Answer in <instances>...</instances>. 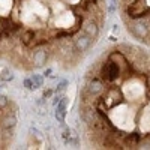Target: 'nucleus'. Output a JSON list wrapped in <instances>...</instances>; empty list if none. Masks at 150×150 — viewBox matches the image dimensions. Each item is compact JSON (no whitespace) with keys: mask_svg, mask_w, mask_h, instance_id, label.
Returning a JSON list of instances; mask_svg holds the SVG:
<instances>
[{"mask_svg":"<svg viewBox=\"0 0 150 150\" xmlns=\"http://www.w3.org/2000/svg\"><path fill=\"white\" fill-rule=\"evenodd\" d=\"M149 9H147V6L143 3V5H140V3H131L129 6H126V14L131 17V18H134V20H138L141 15H144L146 12H147Z\"/></svg>","mask_w":150,"mask_h":150,"instance_id":"nucleus-2","label":"nucleus"},{"mask_svg":"<svg viewBox=\"0 0 150 150\" xmlns=\"http://www.w3.org/2000/svg\"><path fill=\"white\" fill-rule=\"evenodd\" d=\"M138 146H143V149H150V135L146 137L144 140H141Z\"/></svg>","mask_w":150,"mask_h":150,"instance_id":"nucleus-16","label":"nucleus"},{"mask_svg":"<svg viewBox=\"0 0 150 150\" xmlns=\"http://www.w3.org/2000/svg\"><path fill=\"white\" fill-rule=\"evenodd\" d=\"M50 95H51V92H50V90H48V92H47V93H44V98H48V96H50Z\"/></svg>","mask_w":150,"mask_h":150,"instance_id":"nucleus-21","label":"nucleus"},{"mask_svg":"<svg viewBox=\"0 0 150 150\" xmlns=\"http://www.w3.org/2000/svg\"><path fill=\"white\" fill-rule=\"evenodd\" d=\"M140 141H141V137L138 134H128V135L123 137V143H125V146H128V147L138 146Z\"/></svg>","mask_w":150,"mask_h":150,"instance_id":"nucleus-7","label":"nucleus"},{"mask_svg":"<svg viewBox=\"0 0 150 150\" xmlns=\"http://www.w3.org/2000/svg\"><path fill=\"white\" fill-rule=\"evenodd\" d=\"M83 30L89 38L95 39V38L98 36V24L95 21H89V23H86V26L83 27Z\"/></svg>","mask_w":150,"mask_h":150,"instance_id":"nucleus-8","label":"nucleus"},{"mask_svg":"<svg viewBox=\"0 0 150 150\" xmlns=\"http://www.w3.org/2000/svg\"><path fill=\"white\" fill-rule=\"evenodd\" d=\"M8 105V98L6 96H0V108H5Z\"/></svg>","mask_w":150,"mask_h":150,"instance_id":"nucleus-18","label":"nucleus"},{"mask_svg":"<svg viewBox=\"0 0 150 150\" xmlns=\"http://www.w3.org/2000/svg\"><path fill=\"white\" fill-rule=\"evenodd\" d=\"M66 98H62L60 101L57 102V108H56V119L63 123L65 122V114H66Z\"/></svg>","mask_w":150,"mask_h":150,"instance_id":"nucleus-5","label":"nucleus"},{"mask_svg":"<svg viewBox=\"0 0 150 150\" xmlns=\"http://www.w3.org/2000/svg\"><path fill=\"white\" fill-rule=\"evenodd\" d=\"M62 138H63V141L68 144L69 140H71V131H69V129H65L63 132H62Z\"/></svg>","mask_w":150,"mask_h":150,"instance_id":"nucleus-15","label":"nucleus"},{"mask_svg":"<svg viewBox=\"0 0 150 150\" xmlns=\"http://www.w3.org/2000/svg\"><path fill=\"white\" fill-rule=\"evenodd\" d=\"M50 74H51V69H47V71H45V74H44V75H45V77H48V75H50Z\"/></svg>","mask_w":150,"mask_h":150,"instance_id":"nucleus-20","label":"nucleus"},{"mask_svg":"<svg viewBox=\"0 0 150 150\" xmlns=\"http://www.w3.org/2000/svg\"><path fill=\"white\" fill-rule=\"evenodd\" d=\"M138 21H140L141 24H144V26H146L147 29H150V12L147 11L144 15H141V17L138 18Z\"/></svg>","mask_w":150,"mask_h":150,"instance_id":"nucleus-12","label":"nucleus"},{"mask_svg":"<svg viewBox=\"0 0 150 150\" xmlns=\"http://www.w3.org/2000/svg\"><path fill=\"white\" fill-rule=\"evenodd\" d=\"M128 29L132 32V35H134L135 38H140V39L146 38V36H147V33H149V29L144 26V24H141L138 20H137L135 23H132Z\"/></svg>","mask_w":150,"mask_h":150,"instance_id":"nucleus-4","label":"nucleus"},{"mask_svg":"<svg viewBox=\"0 0 150 150\" xmlns=\"http://www.w3.org/2000/svg\"><path fill=\"white\" fill-rule=\"evenodd\" d=\"M90 44H92V38H89L87 35H83V36H80L78 39L75 41V48L83 53V51H86V50L90 47Z\"/></svg>","mask_w":150,"mask_h":150,"instance_id":"nucleus-6","label":"nucleus"},{"mask_svg":"<svg viewBox=\"0 0 150 150\" xmlns=\"http://www.w3.org/2000/svg\"><path fill=\"white\" fill-rule=\"evenodd\" d=\"M102 92H104V83L101 80L93 78V80L89 81V84H87V93H89L90 96H98Z\"/></svg>","mask_w":150,"mask_h":150,"instance_id":"nucleus-3","label":"nucleus"},{"mask_svg":"<svg viewBox=\"0 0 150 150\" xmlns=\"http://www.w3.org/2000/svg\"><path fill=\"white\" fill-rule=\"evenodd\" d=\"M2 80L3 81H11V80H14V74H12L11 71H3L2 72Z\"/></svg>","mask_w":150,"mask_h":150,"instance_id":"nucleus-14","label":"nucleus"},{"mask_svg":"<svg viewBox=\"0 0 150 150\" xmlns=\"http://www.w3.org/2000/svg\"><path fill=\"white\" fill-rule=\"evenodd\" d=\"M45 60H47V51H45V50H38V51H35V54H33V63L36 66H42L45 63Z\"/></svg>","mask_w":150,"mask_h":150,"instance_id":"nucleus-9","label":"nucleus"},{"mask_svg":"<svg viewBox=\"0 0 150 150\" xmlns=\"http://www.w3.org/2000/svg\"><path fill=\"white\" fill-rule=\"evenodd\" d=\"M30 80L33 81V84H35L36 89H38V87H41V86H42V83H44V78L41 77V75H33V77H32Z\"/></svg>","mask_w":150,"mask_h":150,"instance_id":"nucleus-13","label":"nucleus"},{"mask_svg":"<svg viewBox=\"0 0 150 150\" xmlns=\"http://www.w3.org/2000/svg\"><path fill=\"white\" fill-rule=\"evenodd\" d=\"M65 87H66V81H62V83L57 86V89H56V90H57V92H60V90H63Z\"/></svg>","mask_w":150,"mask_h":150,"instance_id":"nucleus-19","label":"nucleus"},{"mask_svg":"<svg viewBox=\"0 0 150 150\" xmlns=\"http://www.w3.org/2000/svg\"><path fill=\"white\" fill-rule=\"evenodd\" d=\"M119 72H120L119 65L116 63V62L110 60V62H107V63L102 66V72L101 74H102V78L105 81H114L119 77Z\"/></svg>","mask_w":150,"mask_h":150,"instance_id":"nucleus-1","label":"nucleus"},{"mask_svg":"<svg viewBox=\"0 0 150 150\" xmlns=\"http://www.w3.org/2000/svg\"><path fill=\"white\" fill-rule=\"evenodd\" d=\"M24 87H26V89H29V90H35V89H36L35 84H33V81H32L30 78L24 80Z\"/></svg>","mask_w":150,"mask_h":150,"instance_id":"nucleus-17","label":"nucleus"},{"mask_svg":"<svg viewBox=\"0 0 150 150\" xmlns=\"http://www.w3.org/2000/svg\"><path fill=\"white\" fill-rule=\"evenodd\" d=\"M35 38V32L33 30H27L26 33L23 35V42L26 45H32V39Z\"/></svg>","mask_w":150,"mask_h":150,"instance_id":"nucleus-11","label":"nucleus"},{"mask_svg":"<svg viewBox=\"0 0 150 150\" xmlns=\"http://www.w3.org/2000/svg\"><path fill=\"white\" fill-rule=\"evenodd\" d=\"M0 89H2V84H0Z\"/></svg>","mask_w":150,"mask_h":150,"instance_id":"nucleus-22","label":"nucleus"},{"mask_svg":"<svg viewBox=\"0 0 150 150\" xmlns=\"http://www.w3.org/2000/svg\"><path fill=\"white\" fill-rule=\"evenodd\" d=\"M15 125H17V119H15V116H6L5 119H3V128L5 129H9V128H12L14 129L15 128Z\"/></svg>","mask_w":150,"mask_h":150,"instance_id":"nucleus-10","label":"nucleus"}]
</instances>
